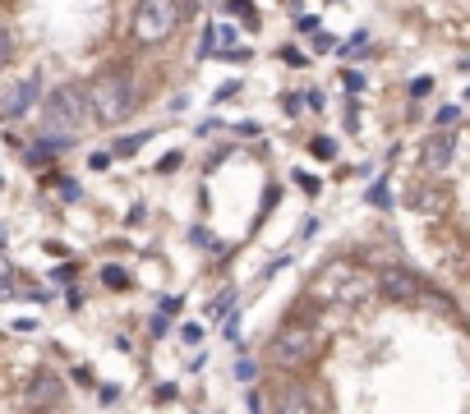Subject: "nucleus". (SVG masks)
I'll list each match as a JSON object with an SVG mask.
<instances>
[{
    "instance_id": "nucleus-3",
    "label": "nucleus",
    "mask_w": 470,
    "mask_h": 414,
    "mask_svg": "<svg viewBox=\"0 0 470 414\" xmlns=\"http://www.w3.org/2000/svg\"><path fill=\"white\" fill-rule=\"evenodd\" d=\"M323 345H328V331L318 327H296V322L281 318V327L268 336V363L281 373H300L309 363H318Z\"/></svg>"
},
{
    "instance_id": "nucleus-30",
    "label": "nucleus",
    "mask_w": 470,
    "mask_h": 414,
    "mask_svg": "<svg viewBox=\"0 0 470 414\" xmlns=\"http://www.w3.org/2000/svg\"><path fill=\"white\" fill-rule=\"evenodd\" d=\"M466 102H470V87H466Z\"/></svg>"
},
{
    "instance_id": "nucleus-19",
    "label": "nucleus",
    "mask_w": 470,
    "mask_h": 414,
    "mask_svg": "<svg viewBox=\"0 0 470 414\" xmlns=\"http://www.w3.org/2000/svg\"><path fill=\"white\" fill-rule=\"evenodd\" d=\"M235 373H240V382H254V378H258V368H254L249 359H240V363H235Z\"/></svg>"
},
{
    "instance_id": "nucleus-5",
    "label": "nucleus",
    "mask_w": 470,
    "mask_h": 414,
    "mask_svg": "<svg viewBox=\"0 0 470 414\" xmlns=\"http://www.w3.org/2000/svg\"><path fill=\"white\" fill-rule=\"evenodd\" d=\"M184 18V5L180 0H139L134 5V37L143 46H162L166 37L180 28Z\"/></svg>"
},
{
    "instance_id": "nucleus-10",
    "label": "nucleus",
    "mask_w": 470,
    "mask_h": 414,
    "mask_svg": "<svg viewBox=\"0 0 470 414\" xmlns=\"http://www.w3.org/2000/svg\"><path fill=\"white\" fill-rule=\"evenodd\" d=\"M231 304H235V290H221V294H212V304H208V318L212 322H221L231 313Z\"/></svg>"
},
{
    "instance_id": "nucleus-27",
    "label": "nucleus",
    "mask_w": 470,
    "mask_h": 414,
    "mask_svg": "<svg viewBox=\"0 0 470 414\" xmlns=\"http://www.w3.org/2000/svg\"><path fill=\"white\" fill-rule=\"evenodd\" d=\"M249 414H263V391H249Z\"/></svg>"
},
{
    "instance_id": "nucleus-26",
    "label": "nucleus",
    "mask_w": 470,
    "mask_h": 414,
    "mask_svg": "<svg viewBox=\"0 0 470 414\" xmlns=\"http://www.w3.org/2000/svg\"><path fill=\"white\" fill-rule=\"evenodd\" d=\"M296 180H300V184H305V189H309V193H318V180H313V175H305V171H296Z\"/></svg>"
},
{
    "instance_id": "nucleus-15",
    "label": "nucleus",
    "mask_w": 470,
    "mask_h": 414,
    "mask_svg": "<svg viewBox=\"0 0 470 414\" xmlns=\"http://www.w3.org/2000/svg\"><path fill=\"white\" fill-rule=\"evenodd\" d=\"M9 55H14V33L0 23V65H9Z\"/></svg>"
},
{
    "instance_id": "nucleus-21",
    "label": "nucleus",
    "mask_w": 470,
    "mask_h": 414,
    "mask_svg": "<svg viewBox=\"0 0 470 414\" xmlns=\"http://www.w3.org/2000/svg\"><path fill=\"white\" fill-rule=\"evenodd\" d=\"M429 87H434V78H429V74H424V78H415V83H410V97H424Z\"/></svg>"
},
{
    "instance_id": "nucleus-7",
    "label": "nucleus",
    "mask_w": 470,
    "mask_h": 414,
    "mask_svg": "<svg viewBox=\"0 0 470 414\" xmlns=\"http://www.w3.org/2000/svg\"><path fill=\"white\" fill-rule=\"evenodd\" d=\"M37 97H42V78H37V74L5 83V87H0V120H5V124H19V120H24V115L37 106Z\"/></svg>"
},
{
    "instance_id": "nucleus-13",
    "label": "nucleus",
    "mask_w": 470,
    "mask_h": 414,
    "mask_svg": "<svg viewBox=\"0 0 470 414\" xmlns=\"http://www.w3.org/2000/svg\"><path fill=\"white\" fill-rule=\"evenodd\" d=\"M341 51H346L350 60H360V55H369V33H355V37H350L346 46H341Z\"/></svg>"
},
{
    "instance_id": "nucleus-6",
    "label": "nucleus",
    "mask_w": 470,
    "mask_h": 414,
    "mask_svg": "<svg viewBox=\"0 0 470 414\" xmlns=\"http://www.w3.org/2000/svg\"><path fill=\"white\" fill-rule=\"evenodd\" d=\"M378 294H383L387 304H419L429 294L424 276L415 267H401V262H387V267H378Z\"/></svg>"
},
{
    "instance_id": "nucleus-18",
    "label": "nucleus",
    "mask_w": 470,
    "mask_h": 414,
    "mask_svg": "<svg viewBox=\"0 0 470 414\" xmlns=\"http://www.w3.org/2000/svg\"><path fill=\"white\" fill-rule=\"evenodd\" d=\"M434 124H438V129H452V124H456V106H443V111L434 115Z\"/></svg>"
},
{
    "instance_id": "nucleus-9",
    "label": "nucleus",
    "mask_w": 470,
    "mask_h": 414,
    "mask_svg": "<svg viewBox=\"0 0 470 414\" xmlns=\"http://www.w3.org/2000/svg\"><path fill=\"white\" fill-rule=\"evenodd\" d=\"M456 156V134L452 129H434V138L424 143V166L429 171H447Z\"/></svg>"
},
{
    "instance_id": "nucleus-22",
    "label": "nucleus",
    "mask_w": 470,
    "mask_h": 414,
    "mask_svg": "<svg viewBox=\"0 0 470 414\" xmlns=\"http://www.w3.org/2000/svg\"><path fill=\"white\" fill-rule=\"evenodd\" d=\"M88 166H93V171H106V166H111V152H93V156H88Z\"/></svg>"
},
{
    "instance_id": "nucleus-2",
    "label": "nucleus",
    "mask_w": 470,
    "mask_h": 414,
    "mask_svg": "<svg viewBox=\"0 0 470 414\" xmlns=\"http://www.w3.org/2000/svg\"><path fill=\"white\" fill-rule=\"evenodd\" d=\"M134 102H139V87H134L130 69H106L88 83V106H93V120L115 129L134 115Z\"/></svg>"
},
{
    "instance_id": "nucleus-8",
    "label": "nucleus",
    "mask_w": 470,
    "mask_h": 414,
    "mask_svg": "<svg viewBox=\"0 0 470 414\" xmlns=\"http://www.w3.org/2000/svg\"><path fill=\"white\" fill-rule=\"evenodd\" d=\"M61 396H65V382L56 378V373H33L28 387H24V405L28 410H46V405H56Z\"/></svg>"
},
{
    "instance_id": "nucleus-12",
    "label": "nucleus",
    "mask_w": 470,
    "mask_h": 414,
    "mask_svg": "<svg viewBox=\"0 0 470 414\" xmlns=\"http://www.w3.org/2000/svg\"><path fill=\"white\" fill-rule=\"evenodd\" d=\"M102 285L106 290H130V272L125 267H102Z\"/></svg>"
},
{
    "instance_id": "nucleus-4",
    "label": "nucleus",
    "mask_w": 470,
    "mask_h": 414,
    "mask_svg": "<svg viewBox=\"0 0 470 414\" xmlns=\"http://www.w3.org/2000/svg\"><path fill=\"white\" fill-rule=\"evenodd\" d=\"M88 120H93V106H88V92L74 87V83L51 87V97L42 102V129H46V138H70V143H74V138L83 134Z\"/></svg>"
},
{
    "instance_id": "nucleus-23",
    "label": "nucleus",
    "mask_w": 470,
    "mask_h": 414,
    "mask_svg": "<svg viewBox=\"0 0 470 414\" xmlns=\"http://www.w3.org/2000/svg\"><path fill=\"white\" fill-rule=\"evenodd\" d=\"M175 166H180V152H166V161H157V171H162V175H171Z\"/></svg>"
},
{
    "instance_id": "nucleus-14",
    "label": "nucleus",
    "mask_w": 470,
    "mask_h": 414,
    "mask_svg": "<svg viewBox=\"0 0 470 414\" xmlns=\"http://www.w3.org/2000/svg\"><path fill=\"white\" fill-rule=\"evenodd\" d=\"M309 152L318 156V161H332V156H337V143H332V138H313V143H309Z\"/></svg>"
},
{
    "instance_id": "nucleus-29",
    "label": "nucleus",
    "mask_w": 470,
    "mask_h": 414,
    "mask_svg": "<svg viewBox=\"0 0 470 414\" xmlns=\"http://www.w3.org/2000/svg\"><path fill=\"white\" fill-rule=\"evenodd\" d=\"M0 244H5V230H0Z\"/></svg>"
},
{
    "instance_id": "nucleus-17",
    "label": "nucleus",
    "mask_w": 470,
    "mask_h": 414,
    "mask_svg": "<svg viewBox=\"0 0 470 414\" xmlns=\"http://www.w3.org/2000/svg\"><path fill=\"white\" fill-rule=\"evenodd\" d=\"M180 341H184V345H199V341H203V327H199V322H184V327H180Z\"/></svg>"
},
{
    "instance_id": "nucleus-24",
    "label": "nucleus",
    "mask_w": 470,
    "mask_h": 414,
    "mask_svg": "<svg viewBox=\"0 0 470 414\" xmlns=\"http://www.w3.org/2000/svg\"><path fill=\"white\" fill-rule=\"evenodd\" d=\"M78 276V262H65V267H56V281H74Z\"/></svg>"
},
{
    "instance_id": "nucleus-28",
    "label": "nucleus",
    "mask_w": 470,
    "mask_h": 414,
    "mask_svg": "<svg viewBox=\"0 0 470 414\" xmlns=\"http://www.w3.org/2000/svg\"><path fill=\"white\" fill-rule=\"evenodd\" d=\"M0 281H9V262L5 258H0Z\"/></svg>"
},
{
    "instance_id": "nucleus-11",
    "label": "nucleus",
    "mask_w": 470,
    "mask_h": 414,
    "mask_svg": "<svg viewBox=\"0 0 470 414\" xmlns=\"http://www.w3.org/2000/svg\"><path fill=\"white\" fill-rule=\"evenodd\" d=\"M143 143H148V129H143V134H130V138H120V143L111 147V156H134Z\"/></svg>"
},
{
    "instance_id": "nucleus-20",
    "label": "nucleus",
    "mask_w": 470,
    "mask_h": 414,
    "mask_svg": "<svg viewBox=\"0 0 470 414\" xmlns=\"http://www.w3.org/2000/svg\"><path fill=\"white\" fill-rule=\"evenodd\" d=\"M56 189H61V198H70V203L78 198V184L74 180H56Z\"/></svg>"
},
{
    "instance_id": "nucleus-1",
    "label": "nucleus",
    "mask_w": 470,
    "mask_h": 414,
    "mask_svg": "<svg viewBox=\"0 0 470 414\" xmlns=\"http://www.w3.org/2000/svg\"><path fill=\"white\" fill-rule=\"evenodd\" d=\"M309 294L318 304H328V309H337V313H360L378 294V276H369L350 258H332V262H323V267L313 272Z\"/></svg>"
},
{
    "instance_id": "nucleus-25",
    "label": "nucleus",
    "mask_w": 470,
    "mask_h": 414,
    "mask_svg": "<svg viewBox=\"0 0 470 414\" xmlns=\"http://www.w3.org/2000/svg\"><path fill=\"white\" fill-rule=\"evenodd\" d=\"M318 51H323V55H328V51H337V37H332V33H323V37H318Z\"/></svg>"
},
{
    "instance_id": "nucleus-16",
    "label": "nucleus",
    "mask_w": 470,
    "mask_h": 414,
    "mask_svg": "<svg viewBox=\"0 0 470 414\" xmlns=\"http://www.w3.org/2000/svg\"><path fill=\"white\" fill-rule=\"evenodd\" d=\"M369 203H374V207H392V189H387L383 180H378L374 189H369Z\"/></svg>"
}]
</instances>
